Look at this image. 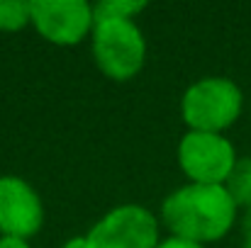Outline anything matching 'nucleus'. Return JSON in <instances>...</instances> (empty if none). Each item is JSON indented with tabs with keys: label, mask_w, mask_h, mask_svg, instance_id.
<instances>
[{
	"label": "nucleus",
	"mask_w": 251,
	"mask_h": 248,
	"mask_svg": "<svg viewBox=\"0 0 251 248\" xmlns=\"http://www.w3.org/2000/svg\"><path fill=\"white\" fill-rule=\"evenodd\" d=\"M61 248H90V244H88V236H74V239H69Z\"/></svg>",
	"instance_id": "obj_14"
},
{
	"label": "nucleus",
	"mask_w": 251,
	"mask_h": 248,
	"mask_svg": "<svg viewBox=\"0 0 251 248\" xmlns=\"http://www.w3.org/2000/svg\"><path fill=\"white\" fill-rule=\"evenodd\" d=\"M242 231H244V248H251V207L244 212V219H242Z\"/></svg>",
	"instance_id": "obj_13"
},
{
	"label": "nucleus",
	"mask_w": 251,
	"mask_h": 248,
	"mask_svg": "<svg viewBox=\"0 0 251 248\" xmlns=\"http://www.w3.org/2000/svg\"><path fill=\"white\" fill-rule=\"evenodd\" d=\"M44 224L39 192L17 175H0V234L32 239Z\"/></svg>",
	"instance_id": "obj_7"
},
{
	"label": "nucleus",
	"mask_w": 251,
	"mask_h": 248,
	"mask_svg": "<svg viewBox=\"0 0 251 248\" xmlns=\"http://www.w3.org/2000/svg\"><path fill=\"white\" fill-rule=\"evenodd\" d=\"M156 248H205V246H200V244H195V241L178 239V236H168V239H164Z\"/></svg>",
	"instance_id": "obj_11"
},
{
	"label": "nucleus",
	"mask_w": 251,
	"mask_h": 248,
	"mask_svg": "<svg viewBox=\"0 0 251 248\" xmlns=\"http://www.w3.org/2000/svg\"><path fill=\"white\" fill-rule=\"evenodd\" d=\"M95 66L112 81L134 78L147 61V39L134 20L102 17L95 20L90 34Z\"/></svg>",
	"instance_id": "obj_2"
},
{
	"label": "nucleus",
	"mask_w": 251,
	"mask_h": 248,
	"mask_svg": "<svg viewBox=\"0 0 251 248\" xmlns=\"http://www.w3.org/2000/svg\"><path fill=\"white\" fill-rule=\"evenodd\" d=\"M0 248H32L27 239H17V236H0Z\"/></svg>",
	"instance_id": "obj_12"
},
{
	"label": "nucleus",
	"mask_w": 251,
	"mask_h": 248,
	"mask_svg": "<svg viewBox=\"0 0 251 248\" xmlns=\"http://www.w3.org/2000/svg\"><path fill=\"white\" fill-rule=\"evenodd\" d=\"M95 12L85 0H34L32 27L56 46H74L93 34Z\"/></svg>",
	"instance_id": "obj_6"
},
{
	"label": "nucleus",
	"mask_w": 251,
	"mask_h": 248,
	"mask_svg": "<svg viewBox=\"0 0 251 248\" xmlns=\"http://www.w3.org/2000/svg\"><path fill=\"white\" fill-rule=\"evenodd\" d=\"M32 24V2L0 0V32H20Z\"/></svg>",
	"instance_id": "obj_9"
},
{
	"label": "nucleus",
	"mask_w": 251,
	"mask_h": 248,
	"mask_svg": "<svg viewBox=\"0 0 251 248\" xmlns=\"http://www.w3.org/2000/svg\"><path fill=\"white\" fill-rule=\"evenodd\" d=\"M244 107L242 88L229 78L207 76L195 81L180 100V114L190 132L222 134L229 129Z\"/></svg>",
	"instance_id": "obj_3"
},
{
	"label": "nucleus",
	"mask_w": 251,
	"mask_h": 248,
	"mask_svg": "<svg viewBox=\"0 0 251 248\" xmlns=\"http://www.w3.org/2000/svg\"><path fill=\"white\" fill-rule=\"evenodd\" d=\"M225 187H227V192H229V197L234 200L237 207L249 209L251 207V156L237 158V163L232 168Z\"/></svg>",
	"instance_id": "obj_8"
},
{
	"label": "nucleus",
	"mask_w": 251,
	"mask_h": 248,
	"mask_svg": "<svg viewBox=\"0 0 251 248\" xmlns=\"http://www.w3.org/2000/svg\"><path fill=\"white\" fill-rule=\"evenodd\" d=\"M237 163L232 141L222 134L185 132L178 144V165L190 182L198 185H225Z\"/></svg>",
	"instance_id": "obj_4"
},
{
	"label": "nucleus",
	"mask_w": 251,
	"mask_h": 248,
	"mask_svg": "<svg viewBox=\"0 0 251 248\" xmlns=\"http://www.w3.org/2000/svg\"><path fill=\"white\" fill-rule=\"evenodd\" d=\"M90 248H156L159 219L142 204H120L110 209L90 231Z\"/></svg>",
	"instance_id": "obj_5"
},
{
	"label": "nucleus",
	"mask_w": 251,
	"mask_h": 248,
	"mask_svg": "<svg viewBox=\"0 0 251 248\" xmlns=\"http://www.w3.org/2000/svg\"><path fill=\"white\" fill-rule=\"evenodd\" d=\"M237 209L225 185L188 182L164 200L161 219L173 236L205 246L232 231Z\"/></svg>",
	"instance_id": "obj_1"
},
{
	"label": "nucleus",
	"mask_w": 251,
	"mask_h": 248,
	"mask_svg": "<svg viewBox=\"0 0 251 248\" xmlns=\"http://www.w3.org/2000/svg\"><path fill=\"white\" fill-rule=\"evenodd\" d=\"M147 7V2H137V0H102L98 5H93L95 20L102 17H127L134 20V15H139Z\"/></svg>",
	"instance_id": "obj_10"
}]
</instances>
